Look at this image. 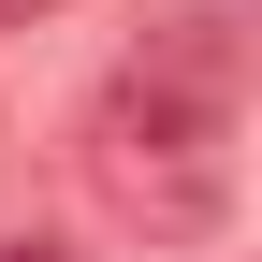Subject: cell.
<instances>
[{
    "mask_svg": "<svg viewBox=\"0 0 262 262\" xmlns=\"http://www.w3.org/2000/svg\"><path fill=\"white\" fill-rule=\"evenodd\" d=\"M0 262H73V248H58V233H15V248H0Z\"/></svg>",
    "mask_w": 262,
    "mask_h": 262,
    "instance_id": "cell-2",
    "label": "cell"
},
{
    "mask_svg": "<svg viewBox=\"0 0 262 262\" xmlns=\"http://www.w3.org/2000/svg\"><path fill=\"white\" fill-rule=\"evenodd\" d=\"M29 15H58V0H0V29H29Z\"/></svg>",
    "mask_w": 262,
    "mask_h": 262,
    "instance_id": "cell-3",
    "label": "cell"
},
{
    "mask_svg": "<svg viewBox=\"0 0 262 262\" xmlns=\"http://www.w3.org/2000/svg\"><path fill=\"white\" fill-rule=\"evenodd\" d=\"M233 117H248V29L219 15V0H189V15H160L102 73L73 160H88V189H102L146 248H204L219 219H233Z\"/></svg>",
    "mask_w": 262,
    "mask_h": 262,
    "instance_id": "cell-1",
    "label": "cell"
}]
</instances>
